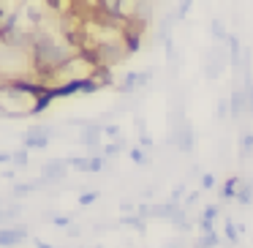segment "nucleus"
Wrapping results in <instances>:
<instances>
[{
    "label": "nucleus",
    "instance_id": "39448f33",
    "mask_svg": "<svg viewBox=\"0 0 253 248\" xmlns=\"http://www.w3.org/2000/svg\"><path fill=\"white\" fill-rule=\"evenodd\" d=\"M220 207L218 204H207V207L202 210V218H199V229L202 232H212L215 229V218H218Z\"/></svg>",
    "mask_w": 253,
    "mask_h": 248
},
{
    "label": "nucleus",
    "instance_id": "aec40b11",
    "mask_svg": "<svg viewBox=\"0 0 253 248\" xmlns=\"http://www.w3.org/2000/svg\"><path fill=\"white\" fill-rule=\"evenodd\" d=\"M182 197H185V186H174L171 188V194H169V202H174V204H182Z\"/></svg>",
    "mask_w": 253,
    "mask_h": 248
},
{
    "label": "nucleus",
    "instance_id": "a211bd4d",
    "mask_svg": "<svg viewBox=\"0 0 253 248\" xmlns=\"http://www.w3.org/2000/svg\"><path fill=\"white\" fill-rule=\"evenodd\" d=\"M123 224L126 226H133V229H139V232H144V215H126V218H123Z\"/></svg>",
    "mask_w": 253,
    "mask_h": 248
},
{
    "label": "nucleus",
    "instance_id": "4468645a",
    "mask_svg": "<svg viewBox=\"0 0 253 248\" xmlns=\"http://www.w3.org/2000/svg\"><path fill=\"white\" fill-rule=\"evenodd\" d=\"M226 117H231V101L218 99V104H215V120H226Z\"/></svg>",
    "mask_w": 253,
    "mask_h": 248
},
{
    "label": "nucleus",
    "instance_id": "b1692460",
    "mask_svg": "<svg viewBox=\"0 0 253 248\" xmlns=\"http://www.w3.org/2000/svg\"><path fill=\"white\" fill-rule=\"evenodd\" d=\"M199 197H202L199 191H191V194H185V202H182V204H185V207H191V204H196V199H199Z\"/></svg>",
    "mask_w": 253,
    "mask_h": 248
},
{
    "label": "nucleus",
    "instance_id": "6e6552de",
    "mask_svg": "<svg viewBox=\"0 0 253 248\" xmlns=\"http://www.w3.org/2000/svg\"><path fill=\"white\" fill-rule=\"evenodd\" d=\"M68 161H49V164L44 166V175H46V180H60V177H66V172H68Z\"/></svg>",
    "mask_w": 253,
    "mask_h": 248
},
{
    "label": "nucleus",
    "instance_id": "f3484780",
    "mask_svg": "<svg viewBox=\"0 0 253 248\" xmlns=\"http://www.w3.org/2000/svg\"><path fill=\"white\" fill-rule=\"evenodd\" d=\"M199 246H220V235L218 232H202V237H199Z\"/></svg>",
    "mask_w": 253,
    "mask_h": 248
},
{
    "label": "nucleus",
    "instance_id": "9b49d317",
    "mask_svg": "<svg viewBox=\"0 0 253 248\" xmlns=\"http://www.w3.org/2000/svg\"><path fill=\"white\" fill-rule=\"evenodd\" d=\"M234 202L240 204V207H251V204H253V186H251L248 180L240 183V191H237Z\"/></svg>",
    "mask_w": 253,
    "mask_h": 248
},
{
    "label": "nucleus",
    "instance_id": "5701e85b",
    "mask_svg": "<svg viewBox=\"0 0 253 248\" xmlns=\"http://www.w3.org/2000/svg\"><path fill=\"white\" fill-rule=\"evenodd\" d=\"M95 199H98V191H87V194H82V197H79V204H93Z\"/></svg>",
    "mask_w": 253,
    "mask_h": 248
},
{
    "label": "nucleus",
    "instance_id": "cd10ccee",
    "mask_svg": "<svg viewBox=\"0 0 253 248\" xmlns=\"http://www.w3.org/2000/svg\"><path fill=\"white\" fill-rule=\"evenodd\" d=\"M3 161H11V155H3V153H0V164H3Z\"/></svg>",
    "mask_w": 253,
    "mask_h": 248
},
{
    "label": "nucleus",
    "instance_id": "ddd939ff",
    "mask_svg": "<svg viewBox=\"0 0 253 248\" xmlns=\"http://www.w3.org/2000/svg\"><path fill=\"white\" fill-rule=\"evenodd\" d=\"M223 235H226V243H237L240 240V226H237L231 218H226L223 221Z\"/></svg>",
    "mask_w": 253,
    "mask_h": 248
},
{
    "label": "nucleus",
    "instance_id": "393cba45",
    "mask_svg": "<svg viewBox=\"0 0 253 248\" xmlns=\"http://www.w3.org/2000/svg\"><path fill=\"white\" fill-rule=\"evenodd\" d=\"M104 134H106V137H112V139H120V128H117V126H106Z\"/></svg>",
    "mask_w": 253,
    "mask_h": 248
},
{
    "label": "nucleus",
    "instance_id": "7ed1b4c3",
    "mask_svg": "<svg viewBox=\"0 0 253 248\" xmlns=\"http://www.w3.org/2000/svg\"><path fill=\"white\" fill-rule=\"evenodd\" d=\"M150 79H153V71H131V74H126V79L120 82V93H133L136 88H142V85H147Z\"/></svg>",
    "mask_w": 253,
    "mask_h": 248
},
{
    "label": "nucleus",
    "instance_id": "f03ea898",
    "mask_svg": "<svg viewBox=\"0 0 253 248\" xmlns=\"http://www.w3.org/2000/svg\"><path fill=\"white\" fill-rule=\"evenodd\" d=\"M223 66H226V52L223 47H210L207 52H204V77L207 79H218L220 74H223Z\"/></svg>",
    "mask_w": 253,
    "mask_h": 248
},
{
    "label": "nucleus",
    "instance_id": "dca6fc26",
    "mask_svg": "<svg viewBox=\"0 0 253 248\" xmlns=\"http://www.w3.org/2000/svg\"><path fill=\"white\" fill-rule=\"evenodd\" d=\"M123 148H126V139H117V142H112V145H106V148H104V155H106V158H117Z\"/></svg>",
    "mask_w": 253,
    "mask_h": 248
},
{
    "label": "nucleus",
    "instance_id": "423d86ee",
    "mask_svg": "<svg viewBox=\"0 0 253 248\" xmlns=\"http://www.w3.org/2000/svg\"><path fill=\"white\" fill-rule=\"evenodd\" d=\"M128 17H136L142 22H153V0H133V11Z\"/></svg>",
    "mask_w": 253,
    "mask_h": 248
},
{
    "label": "nucleus",
    "instance_id": "f8f14e48",
    "mask_svg": "<svg viewBox=\"0 0 253 248\" xmlns=\"http://www.w3.org/2000/svg\"><path fill=\"white\" fill-rule=\"evenodd\" d=\"M210 33H212V39L218 41V44H226V41H229V30H226L223 19H212V22H210Z\"/></svg>",
    "mask_w": 253,
    "mask_h": 248
},
{
    "label": "nucleus",
    "instance_id": "0eeeda50",
    "mask_svg": "<svg viewBox=\"0 0 253 248\" xmlns=\"http://www.w3.org/2000/svg\"><path fill=\"white\" fill-rule=\"evenodd\" d=\"M237 150H240V158H253V131H242L237 137Z\"/></svg>",
    "mask_w": 253,
    "mask_h": 248
},
{
    "label": "nucleus",
    "instance_id": "20e7f679",
    "mask_svg": "<svg viewBox=\"0 0 253 248\" xmlns=\"http://www.w3.org/2000/svg\"><path fill=\"white\" fill-rule=\"evenodd\" d=\"M229 101H231V117H242L248 112V96H245V85H240V88H234L231 90V96H229Z\"/></svg>",
    "mask_w": 253,
    "mask_h": 248
},
{
    "label": "nucleus",
    "instance_id": "bb28decb",
    "mask_svg": "<svg viewBox=\"0 0 253 248\" xmlns=\"http://www.w3.org/2000/svg\"><path fill=\"white\" fill-rule=\"evenodd\" d=\"M52 221H55L57 226H68V215H57V218H52Z\"/></svg>",
    "mask_w": 253,
    "mask_h": 248
},
{
    "label": "nucleus",
    "instance_id": "f257e3e1",
    "mask_svg": "<svg viewBox=\"0 0 253 248\" xmlns=\"http://www.w3.org/2000/svg\"><path fill=\"white\" fill-rule=\"evenodd\" d=\"M171 145H174L180 153H193V150H196V131H193V126L188 120H180V126L174 128Z\"/></svg>",
    "mask_w": 253,
    "mask_h": 248
},
{
    "label": "nucleus",
    "instance_id": "9d476101",
    "mask_svg": "<svg viewBox=\"0 0 253 248\" xmlns=\"http://www.w3.org/2000/svg\"><path fill=\"white\" fill-rule=\"evenodd\" d=\"M101 134H104V128H98V126H90L87 123V131H82V145H87L90 150H98V142H101Z\"/></svg>",
    "mask_w": 253,
    "mask_h": 248
},
{
    "label": "nucleus",
    "instance_id": "4be33fe9",
    "mask_svg": "<svg viewBox=\"0 0 253 248\" xmlns=\"http://www.w3.org/2000/svg\"><path fill=\"white\" fill-rule=\"evenodd\" d=\"M245 96H248V115H253V82H245Z\"/></svg>",
    "mask_w": 253,
    "mask_h": 248
},
{
    "label": "nucleus",
    "instance_id": "a878e982",
    "mask_svg": "<svg viewBox=\"0 0 253 248\" xmlns=\"http://www.w3.org/2000/svg\"><path fill=\"white\" fill-rule=\"evenodd\" d=\"M14 161H17L19 166H22V164H28V153H25V150H22V153H17V155H14Z\"/></svg>",
    "mask_w": 253,
    "mask_h": 248
},
{
    "label": "nucleus",
    "instance_id": "2eb2a0df",
    "mask_svg": "<svg viewBox=\"0 0 253 248\" xmlns=\"http://www.w3.org/2000/svg\"><path fill=\"white\" fill-rule=\"evenodd\" d=\"M128 155H131V161H133V164H139V166H147L150 164V155H147V148H144V145H142V148H131V153H128Z\"/></svg>",
    "mask_w": 253,
    "mask_h": 248
},
{
    "label": "nucleus",
    "instance_id": "6ab92c4d",
    "mask_svg": "<svg viewBox=\"0 0 253 248\" xmlns=\"http://www.w3.org/2000/svg\"><path fill=\"white\" fill-rule=\"evenodd\" d=\"M193 3H196V0H182V3H180V8H177V11H174L177 22H180V19H185V17H188V11H191V8H193Z\"/></svg>",
    "mask_w": 253,
    "mask_h": 248
},
{
    "label": "nucleus",
    "instance_id": "1a4fd4ad",
    "mask_svg": "<svg viewBox=\"0 0 253 248\" xmlns=\"http://www.w3.org/2000/svg\"><path fill=\"white\" fill-rule=\"evenodd\" d=\"M240 183H242V177L231 175L229 180H226L223 186H220V199H223V202H234L237 191H240Z\"/></svg>",
    "mask_w": 253,
    "mask_h": 248
},
{
    "label": "nucleus",
    "instance_id": "412c9836",
    "mask_svg": "<svg viewBox=\"0 0 253 248\" xmlns=\"http://www.w3.org/2000/svg\"><path fill=\"white\" fill-rule=\"evenodd\" d=\"M199 180H202V188H215V175H210V172H204V175H199Z\"/></svg>",
    "mask_w": 253,
    "mask_h": 248
}]
</instances>
